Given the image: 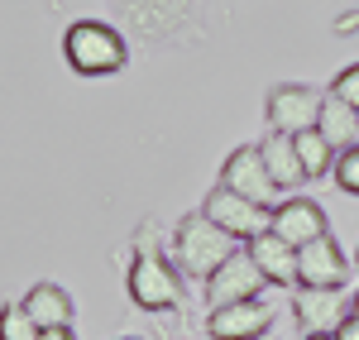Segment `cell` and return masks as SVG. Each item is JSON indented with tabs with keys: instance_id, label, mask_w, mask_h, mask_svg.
I'll list each match as a JSON object with an SVG mask.
<instances>
[{
	"instance_id": "obj_26",
	"label": "cell",
	"mask_w": 359,
	"mask_h": 340,
	"mask_svg": "<svg viewBox=\"0 0 359 340\" xmlns=\"http://www.w3.org/2000/svg\"><path fill=\"white\" fill-rule=\"evenodd\" d=\"M115 340H144V336H115Z\"/></svg>"
},
{
	"instance_id": "obj_19",
	"label": "cell",
	"mask_w": 359,
	"mask_h": 340,
	"mask_svg": "<svg viewBox=\"0 0 359 340\" xmlns=\"http://www.w3.org/2000/svg\"><path fill=\"white\" fill-rule=\"evenodd\" d=\"M331 177L340 182V192L359 197V144H350V149H340V154H335V168H331Z\"/></svg>"
},
{
	"instance_id": "obj_2",
	"label": "cell",
	"mask_w": 359,
	"mask_h": 340,
	"mask_svg": "<svg viewBox=\"0 0 359 340\" xmlns=\"http://www.w3.org/2000/svg\"><path fill=\"white\" fill-rule=\"evenodd\" d=\"M62 62L77 77H115L130 67V39L115 20H72L62 34Z\"/></svg>"
},
{
	"instance_id": "obj_6",
	"label": "cell",
	"mask_w": 359,
	"mask_h": 340,
	"mask_svg": "<svg viewBox=\"0 0 359 340\" xmlns=\"http://www.w3.org/2000/svg\"><path fill=\"white\" fill-rule=\"evenodd\" d=\"M201 211H206V216H211V221H216L221 230H230L240 245L259 240L264 230H273V206H264V201H249V197H240V192L221 187V182L206 192Z\"/></svg>"
},
{
	"instance_id": "obj_14",
	"label": "cell",
	"mask_w": 359,
	"mask_h": 340,
	"mask_svg": "<svg viewBox=\"0 0 359 340\" xmlns=\"http://www.w3.org/2000/svg\"><path fill=\"white\" fill-rule=\"evenodd\" d=\"M259 149H264V163H269V172H273V182L283 187V192H297V187L306 182L302 158H297V140H292V135L269 130V135L259 140Z\"/></svg>"
},
{
	"instance_id": "obj_20",
	"label": "cell",
	"mask_w": 359,
	"mask_h": 340,
	"mask_svg": "<svg viewBox=\"0 0 359 340\" xmlns=\"http://www.w3.org/2000/svg\"><path fill=\"white\" fill-rule=\"evenodd\" d=\"M326 91H331V96H340V101H350V106L359 111V62H345V67L331 77V86H326Z\"/></svg>"
},
{
	"instance_id": "obj_28",
	"label": "cell",
	"mask_w": 359,
	"mask_h": 340,
	"mask_svg": "<svg viewBox=\"0 0 359 340\" xmlns=\"http://www.w3.org/2000/svg\"><path fill=\"white\" fill-rule=\"evenodd\" d=\"M264 340H269V336H264Z\"/></svg>"
},
{
	"instance_id": "obj_11",
	"label": "cell",
	"mask_w": 359,
	"mask_h": 340,
	"mask_svg": "<svg viewBox=\"0 0 359 340\" xmlns=\"http://www.w3.org/2000/svg\"><path fill=\"white\" fill-rule=\"evenodd\" d=\"M350 287H297L287 307L297 316V331H335L350 316Z\"/></svg>"
},
{
	"instance_id": "obj_21",
	"label": "cell",
	"mask_w": 359,
	"mask_h": 340,
	"mask_svg": "<svg viewBox=\"0 0 359 340\" xmlns=\"http://www.w3.org/2000/svg\"><path fill=\"white\" fill-rule=\"evenodd\" d=\"M135 250H163L154 221H139V226H135V235H130V254H135Z\"/></svg>"
},
{
	"instance_id": "obj_24",
	"label": "cell",
	"mask_w": 359,
	"mask_h": 340,
	"mask_svg": "<svg viewBox=\"0 0 359 340\" xmlns=\"http://www.w3.org/2000/svg\"><path fill=\"white\" fill-rule=\"evenodd\" d=\"M297 340H335V331H302Z\"/></svg>"
},
{
	"instance_id": "obj_15",
	"label": "cell",
	"mask_w": 359,
	"mask_h": 340,
	"mask_svg": "<svg viewBox=\"0 0 359 340\" xmlns=\"http://www.w3.org/2000/svg\"><path fill=\"white\" fill-rule=\"evenodd\" d=\"M25 312L34 316V326H39V331H48V326H72L77 307H72L67 287H57V283H34V287L25 292Z\"/></svg>"
},
{
	"instance_id": "obj_17",
	"label": "cell",
	"mask_w": 359,
	"mask_h": 340,
	"mask_svg": "<svg viewBox=\"0 0 359 340\" xmlns=\"http://www.w3.org/2000/svg\"><path fill=\"white\" fill-rule=\"evenodd\" d=\"M297 140V158H302V172H306V182H316V177H326V172L335 168V149L331 140L311 125V130H302V135H292Z\"/></svg>"
},
{
	"instance_id": "obj_9",
	"label": "cell",
	"mask_w": 359,
	"mask_h": 340,
	"mask_svg": "<svg viewBox=\"0 0 359 340\" xmlns=\"http://www.w3.org/2000/svg\"><path fill=\"white\" fill-rule=\"evenodd\" d=\"M269 287H273V283L264 278V268L249 259V250H240L230 264H221V268H216V273L201 283V297H206V307H230V302L264 297Z\"/></svg>"
},
{
	"instance_id": "obj_12",
	"label": "cell",
	"mask_w": 359,
	"mask_h": 340,
	"mask_svg": "<svg viewBox=\"0 0 359 340\" xmlns=\"http://www.w3.org/2000/svg\"><path fill=\"white\" fill-rule=\"evenodd\" d=\"M273 230L287 240V245H297V250H302L306 240L326 235L331 221H326V206H321L316 197H283L273 206Z\"/></svg>"
},
{
	"instance_id": "obj_4",
	"label": "cell",
	"mask_w": 359,
	"mask_h": 340,
	"mask_svg": "<svg viewBox=\"0 0 359 340\" xmlns=\"http://www.w3.org/2000/svg\"><path fill=\"white\" fill-rule=\"evenodd\" d=\"M125 292L139 312L163 316V312H182L187 307V278L172 264V254L163 250H135L130 268H125Z\"/></svg>"
},
{
	"instance_id": "obj_5",
	"label": "cell",
	"mask_w": 359,
	"mask_h": 340,
	"mask_svg": "<svg viewBox=\"0 0 359 340\" xmlns=\"http://www.w3.org/2000/svg\"><path fill=\"white\" fill-rule=\"evenodd\" d=\"M321 106H326V91L311 82H278L269 96H264V120L269 130H283V135H302L321 120Z\"/></svg>"
},
{
	"instance_id": "obj_23",
	"label": "cell",
	"mask_w": 359,
	"mask_h": 340,
	"mask_svg": "<svg viewBox=\"0 0 359 340\" xmlns=\"http://www.w3.org/2000/svg\"><path fill=\"white\" fill-rule=\"evenodd\" d=\"M39 340H77L72 326H48V331H39Z\"/></svg>"
},
{
	"instance_id": "obj_25",
	"label": "cell",
	"mask_w": 359,
	"mask_h": 340,
	"mask_svg": "<svg viewBox=\"0 0 359 340\" xmlns=\"http://www.w3.org/2000/svg\"><path fill=\"white\" fill-rule=\"evenodd\" d=\"M350 312H355V316H359V287H355V297H350Z\"/></svg>"
},
{
	"instance_id": "obj_27",
	"label": "cell",
	"mask_w": 359,
	"mask_h": 340,
	"mask_svg": "<svg viewBox=\"0 0 359 340\" xmlns=\"http://www.w3.org/2000/svg\"><path fill=\"white\" fill-rule=\"evenodd\" d=\"M355 268H359V250H355Z\"/></svg>"
},
{
	"instance_id": "obj_7",
	"label": "cell",
	"mask_w": 359,
	"mask_h": 340,
	"mask_svg": "<svg viewBox=\"0 0 359 340\" xmlns=\"http://www.w3.org/2000/svg\"><path fill=\"white\" fill-rule=\"evenodd\" d=\"M221 187H230V192H240L249 201H264V206H278V192H283L273 182V172H269V163H264V149L259 144H240V149L225 154Z\"/></svg>"
},
{
	"instance_id": "obj_22",
	"label": "cell",
	"mask_w": 359,
	"mask_h": 340,
	"mask_svg": "<svg viewBox=\"0 0 359 340\" xmlns=\"http://www.w3.org/2000/svg\"><path fill=\"white\" fill-rule=\"evenodd\" d=\"M335 340H359V316H355V312H350L345 321H340V326H335Z\"/></svg>"
},
{
	"instance_id": "obj_18",
	"label": "cell",
	"mask_w": 359,
	"mask_h": 340,
	"mask_svg": "<svg viewBox=\"0 0 359 340\" xmlns=\"http://www.w3.org/2000/svg\"><path fill=\"white\" fill-rule=\"evenodd\" d=\"M0 340H39V326L25 312V302H5L0 307Z\"/></svg>"
},
{
	"instance_id": "obj_10",
	"label": "cell",
	"mask_w": 359,
	"mask_h": 340,
	"mask_svg": "<svg viewBox=\"0 0 359 340\" xmlns=\"http://www.w3.org/2000/svg\"><path fill=\"white\" fill-rule=\"evenodd\" d=\"M297 287H350V259L331 230L297 250Z\"/></svg>"
},
{
	"instance_id": "obj_1",
	"label": "cell",
	"mask_w": 359,
	"mask_h": 340,
	"mask_svg": "<svg viewBox=\"0 0 359 340\" xmlns=\"http://www.w3.org/2000/svg\"><path fill=\"white\" fill-rule=\"evenodd\" d=\"M111 20L125 29V39H139L149 48H187L201 39V5L196 0H106Z\"/></svg>"
},
{
	"instance_id": "obj_3",
	"label": "cell",
	"mask_w": 359,
	"mask_h": 340,
	"mask_svg": "<svg viewBox=\"0 0 359 340\" xmlns=\"http://www.w3.org/2000/svg\"><path fill=\"white\" fill-rule=\"evenodd\" d=\"M235 254H240V240L230 230H221L206 211H187L172 230V264L182 268L187 283H206Z\"/></svg>"
},
{
	"instance_id": "obj_13",
	"label": "cell",
	"mask_w": 359,
	"mask_h": 340,
	"mask_svg": "<svg viewBox=\"0 0 359 340\" xmlns=\"http://www.w3.org/2000/svg\"><path fill=\"white\" fill-rule=\"evenodd\" d=\"M245 250L273 287H297V245H287L278 230H264L259 240H249Z\"/></svg>"
},
{
	"instance_id": "obj_16",
	"label": "cell",
	"mask_w": 359,
	"mask_h": 340,
	"mask_svg": "<svg viewBox=\"0 0 359 340\" xmlns=\"http://www.w3.org/2000/svg\"><path fill=\"white\" fill-rule=\"evenodd\" d=\"M316 130H321V135L331 140V149L340 154V149L359 144V111L350 106V101H340V96H331V91H326V106H321Z\"/></svg>"
},
{
	"instance_id": "obj_8",
	"label": "cell",
	"mask_w": 359,
	"mask_h": 340,
	"mask_svg": "<svg viewBox=\"0 0 359 340\" xmlns=\"http://www.w3.org/2000/svg\"><path fill=\"white\" fill-rule=\"evenodd\" d=\"M278 321V307L269 297H249V302H230V307H211L206 312V336L211 340H264Z\"/></svg>"
}]
</instances>
